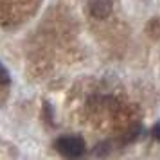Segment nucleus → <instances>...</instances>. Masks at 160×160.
Returning a JSON list of instances; mask_svg holds the SVG:
<instances>
[{"instance_id": "f257e3e1", "label": "nucleus", "mask_w": 160, "mask_h": 160, "mask_svg": "<svg viewBox=\"0 0 160 160\" xmlns=\"http://www.w3.org/2000/svg\"><path fill=\"white\" fill-rule=\"evenodd\" d=\"M54 148L67 158H79L87 149L85 140L78 135H63L54 142Z\"/></svg>"}, {"instance_id": "f03ea898", "label": "nucleus", "mask_w": 160, "mask_h": 160, "mask_svg": "<svg viewBox=\"0 0 160 160\" xmlns=\"http://www.w3.org/2000/svg\"><path fill=\"white\" fill-rule=\"evenodd\" d=\"M112 8H113V2L112 0H88V11L94 18H106V16L112 13Z\"/></svg>"}, {"instance_id": "7ed1b4c3", "label": "nucleus", "mask_w": 160, "mask_h": 160, "mask_svg": "<svg viewBox=\"0 0 160 160\" xmlns=\"http://www.w3.org/2000/svg\"><path fill=\"white\" fill-rule=\"evenodd\" d=\"M11 85V76H9L8 68L0 63V88H8Z\"/></svg>"}, {"instance_id": "20e7f679", "label": "nucleus", "mask_w": 160, "mask_h": 160, "mask_svg": "<svg viewBox=\"0 0 160 160\" xmlns=\"http://www.w3.org/2000/svg\"><path fill=\"white\" fill-rule=\"evenodd\" d=\"M153 137L160 142V122H157L155 126H153Z\"/></svg>"}]
</instances>
